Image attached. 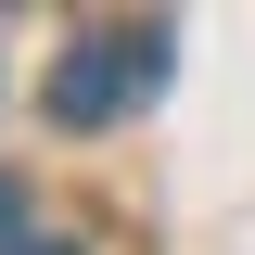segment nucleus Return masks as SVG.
<instances>
[{
	"instance_id": "obj_3",
	"label": "nucleus",
	"mask_w": 255,
	"mask_h": 255,
	"mask_svg": "<svg viewBox=\"0 0 255 255\" xmlns=\"http://www.w3.org/2000/svg\"><path fill=\"white\" fill-rule=\"evenodd\" d=\"M26 255H77V243H26Z\"/></svg>"
},
{
	"instance_id": "obj_1",
	"label": "nucleus",
	"mask_w": 255,
	"mask_h": 255,
	"mask_svg": "<svg viewBox=\"0 0 255 255\" xmlns=\"http://www.w3.org/2000/svg\"><path fill=\"white\" fill-rule=\"evenodd\" d=\"M153 90H166V26H77L51 51V77H38L51 128H115V115H140Z\"/></svg>"
},
{
	"instance_id": "obj_2",
	"label": "nucleus",
	"mask_w": 255,
	"mask_h": 255,
	"mask_svg": "<svg viewBox=\"0 0 255 255\" xmlns=\"http://www.w3.org/2000/svg\"><path fill=\"white\" fill-rule=\"evenodd\" d=\"M38 230H26V179H13V166H0V255H26Z\"/></svg>"
}]
</instances>
